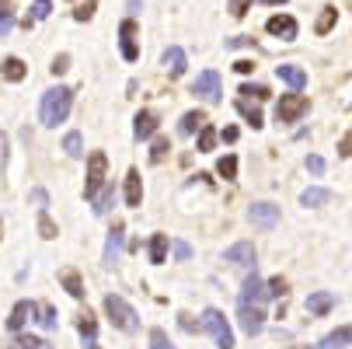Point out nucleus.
Instances as JSON below:
<instances>
[{
  "label": "nucleus",
  "instance_id": "obj_52",
  "mask_svg": "<svg viewBox=\"0 0 352 349\" xmlns=\"http://www.w3.org/2000/svg\"><path fill=\"white\" fill-rule=\"evenodd\" d=\"M289 349H307V346H289Z\"/></svg>",
  "mask_w": 352,
  "mask_h": 349
},
{
  "label": "nucleus",
  "instance_id": "obj_14",
  "mask_svg": "<svg viewBox=\"0 0 352 349\" xmlns=\"http://www.w3.org/2000/svg\"><path fill=\"white\" fill-rule=\"evenodd\" d=\"M265 32L276 35V39H283V42H293V39H296V21H293L289 14H272V18L265 21Z\"/></svg>",
  "mask_w": 352,
  "mask_h": 349
},
{
  "label": "nucleus",
  "instance_id": "obj_6",
  "mask_svg": "<svg viewBox=\"0 0 352 349\" xmlns=\"http://www.w3.org/2000/svg\"><path fill=\"white\" fill-rule=\"evenodd\" d=\"M311 102L304 94H279V105H276V119L279 123H296L300 116H307Z\"/></svg>",
  "mask_w": 352,
  "mask_h": 349
},
{
  "label": "nucleus",
  "instance_id": "obj_28",
  "mask_svg": "<svg viewBox=\"0 0 352 349\" xmlns=\"http://www.w3.org/2000/svg\"><path fill=\"white\" fill-rule=\"evenodd\" d=\"M35 315H38L35 321H38V325H42L45 332H53V328H56V321H60V318H56V308H53V304H35Z\"/></svg>",
  "mask_w": 352,
  "mask_h": 349
},
{
  "label": "nucleus",
  "instance_id": "obj_4",
  "mask_svg": "<svg viewBox=\"0 0 352 349\" xmlns=\"http://www.w3.org/2000/svg\"><path fill=\"white\" fill-rule=\"evenodd\" d=\"M203 328L213 335L217 349H234V332H230V325H227L223 311H217V308H206V311H203Z\"/></svg>",
  "mask_w": 352,
  "mask_h": 349
},
{
  "label": "nucleus",
  "instance_id": "obj_12",
  "mask_svg": "<svg viewBox=\"0 0 352 349\" xmlns=\"http://www.w3.org/2000/svg\"><path fill=\"white\" fill-rule=\"evenodd\" d=\"M248 220L258 224V227H265V231H272V227L279 224V207H272V203H251Z\"/></svg>",
  "mask_w": 352,
  "mask_h": 349
},
{
  "label": "nucleus",
  "instance_id": "obj_3",
  "mask_svg": "<svg viewBox=\"0 0 352 349\" xmlns=\"http://www.w3.org/2000/svg\"><path fill=\"white\" fill-rule=\"evenodd\" d=\"M109 182V158L102 151H94L87 158V178H84V199H91L94 203V195L102 192V185Z\"/></svg>",
  "mask_w": 352,
  "mask_h": 349
},
{
  "label": "nucleus",
  "instance_id": "obj_1",
  "mask_svg": "<svg viewBox=\"0 0 352 349\" xmlns=\"http://www.w3.org/2000/svg\"><path fill=\"white\" fill-rule=\"evenodd\" d=\"M74 109V91L70 87H49L42 94V105H38V116L45 126H60Z\"/></svg>",
  "mask_w": 352,
  "mask_h": 349
},
{
  "label": "nucleus",
  "instance_id": "obj_40",
  "mask_svg": "<svg viewBox=\"0 0 352 349\" xmlns=\"http://www.w3.org/2000/svg\"><path fill=\"white\" fill-rule=\"evenodd\" d=\"M94 8H98V0H87V4H80V8L74 11V18H77V21H91V18H94Z\"/></svg>",
  "mask_w": 352,
  "mask_h": 349
},
{
  "label": "nucleus",
  "instance_id": "obj_18",
  "mask_svg": "<svg viewBox=\"0 0 352 349\" xmlns=\"http://www.w3.org/2000/svg\"><path fill=\"white\" fill-rule=\"evenodd\" d=\"M345 346H352V325H342V328L328 332V335L318 342V349H345Z\"/></svg>",
  "mask_w": 352,
  "mask_h": 349
},
{
  "label": "nucleus",
  "instance_id": "obj_9",
  "mask_svg": "<svg viewBox=\"0 0 352 349\" xmlns=\"http://www.w3.org/2000/svg\"><path fill=\"white\" fill-rule=\"evenodd\" d=\"M269 301V286L258 279V273L251 269L244 276V286H241V304H265Z\"/></svg>",
  "mask_w": 352,
  "mask_h": 349
},
{
  "label": "nucleus",
  "instance_id": "obj_19",
  "mask_svg": "<svg viewBox=\"0 0 352 349\" xmlns=\"http://www.w3.org/2000/svg\"><path fill=\"white\" fill-rule=\"evenodd\" d=\"M32 315H35V304H32V301H18V304L11 308L8 328H11V332H21V328H25V321H28Z\"/></svg>",
  "mask_w": 352,
  "mask_h": 349
},
{
  "label": "nucleus",
  "instance_id": "obj_8",
  "mask_svg": "<svg viewBox=\"0 0 352 349\" xmlns=\"http://www.w3.org/2000/svg\"><path fill=\"white\" fill-rule=\"evenodd\" d=\"M119 49H122V60L126 63H136L140 60V42H136V21L126 18L119 25Z\"/></svg>",
  "mask_w": 352,
  "mask_h": 349
},
{
  "label": "nucleus",
  "instance_id": "obj_26",
  "mask_svg": "<svg viewBox=\"0 0 352 349\" xmlns=\"http://www.w3.org/2000/svg\"><path fill=\"white\" fill-rule=\"evenodd\" d=\"M14 28V0H0V39H8Z\"/></svg>",
  "mask_w": 352,
  "mask_h": 349
},
{
  "label": "nucleus",
  "instance_id": "obj_54",
  "mask_svg": "<svg viewBox=\"0 0 352 349\" xmlns=\"http://www.w3.org/2000/svg\"><path fill=\"white\" fill-rule=\"evenodd\" d=\"M0 231H4V224H0Z\"/></svg>",
  "mask_w": 352,
  "mask_h": 349
},
{
  "label": "nucleus",
  "instance_id": "obj_17",
  "mask_svg": "<svg viewBox=\"0 0 352 349\" xmlns=\"http://www.w3.org/2000/svg\"><path fill=\"white\" fill-rule=\"evenodd\" d=\"M276 77L279 81H286L293 91H300V87H307V74L300 70L296 63H283V67H276Z\"/></svg>",
  "mask_w": 352,
  "mask_h": 349
},
{
  "label": "nucleus",
  "instance_id": "obj_37",
  "mask_svg": "<svg viewBox=\"0 0 352 349\" xmlns=\"http://www.w3.org/2000/svg\"><path fill=\"white\" fill-rule=\"evenodd\" d=\"M150 349H175L164 328H154V332H150Z\"/></svg>",
  "mask_w": 352,
  "mask_h": 349
},
{
  "label": "nucleus",
  "instance_id": "obj_53",
  "mask_svg": "<svg viewBox=\"0 0 352 349\" xmlns=\"http://www.w3.org/2000/svg\"><path fill=\"white\" fill-rule=\"evenodd\" d=\"M87 349H98V346H94V342H91V346H87Z\"/></svg>",
  "mask_w": 352,
  "mask_h": 349
},
{
  "label": "nucleus",
  "instance_id": "obj_35",
  "mask_svg": "<svg viewBox=\"0 0 352 349\" xmlns=\"http://www.w3.org/2000/svg\"><path fill=\"white\" fill-rule=\"evenodd\" d=\"M237 94H241V98H255V102H265V98H269V87H265V84H241Z\"/></svg>",
  "mask_w": 352,
  "mask_h": 349
},
{
  "label": "nucleus",
  "instance_id": "obj_50",
  "mask_svg": "<svg viewBox=\"0 0 352 349\" xmlns=\"http://www.w3.org/2000/svg\"><path fill=\"white\" fill-rule=\"evenodd\" d=\"M223 140H227V143H234V140H237V129H234V126H227V129H223Z\"/></svg>",
  "mask_w": 352,
  "mask_h": 349
},
{
  "label": "nucleus",
  "instance_id": "obj_11",
  "mask_svg": "<svg viewBox=\"0 0 352 349\" xmlns=\"http://www.w3.org/2000/svg\"><path fill=\"white\" fill-rule=\"evenodd\" d=\"M237 321H241V328H244L248 335H258V332L265 328V311H262V304H241Z\"/></svg>",
  "mask_w": 352,
  "mask_h": 349
},
{
  "label": "nucleus",
  "instance_id": "obj_24",
  "mask_svg": "<svg viewBox=\"0 0 352 349\" xmlns=\"http://www.w3.org/2000/svg\"><path fill=\"white\" fill-rule=\"evenodd\" d=\"M0 74H4V81H11V84H18V81H25V74H28V67L18 60V56H8L4 63H0Z\"/></svg>",
  "mask_w": 352,
  "mask_h": 349
},
{
  "label": "nucleus",
  "instance_id": "obj_34",
  "mask_svg": "<svg viewBox=\"0 0 352 349\" xmlns=\"http://www.w3.org/2000/svg\"><path fill=\"white\" fill-rule=\"evenodd\" d=\"M335 21H338V11H335V8H324V11H321V18H318V25H314V32H318V35H324V32H331V28H335Z\"/></svg>",
  "mask_w": 352,
  "mask_h": 349
},
{
  "label": "nucleus",
  "instance_id": "obj_31",
  "mask_svg": "<svg viewBox=\"0 0 352 349\" xmlns=\"http://www.w3.org/2000/svg\"><path fill=\"white\" fill-rule=\"evenodd\" d=\"M328 199H331V192H328V189H304L300 203H304V207H324Z\"/></svg>",
  "mask_w": 352,
  "mask_h": 349
},
{
  "label": "nucleus",
  "instance_id": "obj_33",
  "mask_svg": "<svg viewBox=\"0 0 352 349\" xmlns=\"http://www.w3.org/2000/svg\"><path fill=\"white\" fill-rule=\"evenodd\" d=\"M168 151H171V140H168V136H157V140H154V147H150V161L161 165V161L168 158Z\"/></svg>",
  "mask_w": 352,
  "mask_h": 349
},
{
  "label": "nucleus",
  "instance_id": "obj_44",
  "mask_svg": "<svg viewBox=\"0 0 352 349\" xmlns=\"http://www.w3.org/2000/svg\"><path fill=\"white\" fill-rule=\"evenodd\" d=\"M178 325L185 332H199V328H203V321H192V315H178Z\"/></svg>",
  "mask_w": 352,
  "mask_h": 349
},
{
  "label": "nucleus",
  "instance_id": "obj_21",
  "mask_svg": "<svg viewBox=\"0 0 352 349\" xmlns=\"http://www.w3.org/2000/svg\"><path fill=\"white\" fill-rule=\"evenodd\" d=\"M143 203V182H140V171L129 168L126 175V207H140Z\"/></svg>",
  "mask_w": 352,
  "mask_h": 349
},
{
  "label": "nucleus",
  "instance_id": "obj_7",
  "mask_svg": "<svg viewBox=\"0 0 352 349\" xmlns=\"http://www.w3.org/2000/svg\"><path fill=\"white\" fill-rule=\"evenodd\" d=\"M223 262H230V266L251 273V269H255V244H251V241H237V244H230L227 252H223Z\"/></svg>",
  "mask_w": 352,
  "mask_h": 349
},
{
  "label": "nucleus",
  "instance_id": "obj_39",
  "mask_svg": "<svg viewBox=\"0 0 352 349\" xmlns=\"http://www.w3.org/2000/svg\"><path fill=\"white\" fill-rule=\"evenodd\" d=\"M38 234L42 237H56V224L49 220V213H38Z\"/></svg>",
  "mask_w": 352,
  "mask_h": 349
},
{
  "label": "nucleus",
  "instance_id": "obj_20",
  "mask_svg": "<svg viewBox=\"0 0 352 349\" xmlns=\"http://www.w3.org/2000/svg\"><path fill=\"white\" fill-rule=\"evenodd\" d=\"M331 308H335V293H328V290H318V293H311V297H307V311H311V315H318V318H321V315H328Z\"/></svg>",
  "mask_w": 352,
  "mask_h": 349
},
{
  "label": "nucleus",
  "instance_id": "obj_23",
  "mask_svg": "<svg viewBox=\"0 0 352 349\" xmlns=\"http://www.w3.org/2000/svg\"><path fill=\"white\" fill-rule=\"evenodd\" d=\"M203 123H206V112H203V109H192V112H185V116H182L178 133H182V136H192L195 129H203Z\"/></svg>",
  "mask_w": 352,
  "mask_h": 349
},
{
  "label": "nucleus",
  "instance_id": "obj_32",
  "mask_svg": "<svg viewBox=\"0 0 352 349\" xmlns=\"http://www.w3.org/2000/svg\"><path fill=\"white\" fill-rule=\"evenodd\" d=\"M63 151H67L70 158H80V154H84V140H80V133H77V129L63 136Z\"/></svg>",
  "mask_w": 352,
  "mask_h": 349
},
{
  "label": "nucleus",
  "instance_id": "obj_22",
  "mask_svg": "<svg viewBox=\"0 0 352 349\" xmlns=\"http://www.w3.org/2000/svg\"><path fill=\"white\" fill-rule=\"evenodd\" d=\"M77 332H80V339H84V346H91L94 339H98V321H94V315L84 308L80 315H77Z\"/></svg>",
  "mask_w": 352,
  "mask_h": 349
},
{
  "label": "nucleus",
  "instance_id": "obj_13",
  "mask_svg": "<svg viewBox=\"0 0 352 349\" xmlns=\"http://www.w3.org/2000/svg\"><path fill=\"white\" fill-rule=\"evenodd\" d=\"M157 126H161V116L154 112V109H143L136 119H133V136L136 140H150L157 133Z\"/></svg>",
  "mask_w": 352,
  "mask_h": 349
},
{
  "label": "nucleus",
  "instance_id": "obj_48",
  "mask_svg": "<svg viewBox=\"0 0 352 349\" xmlns=\"http://www.w3.org/2000/svg\"><path fill=\"white\" fill-rule=\"evenodd\" d=\"M234 70H237V74H251V70H255V60H237Z\"/></svg>",
  "mask_w": 352,
  "mask_h": 349
},
{
  "label": "nucleus",
  "instance_id": "obj_41",
  "mask_svg": "<svg viewBox=\"0 0 352 349\" xmlns=\"http://www.w3.org/2000/svg\"><path fill=\"white\" fill-rule=\"evenodd\" d=\"M49 11H53V4H49V0H35V4H32V18H35V21L49 18Z\"/></svg>",
  "mask_w": 352,
  "mask_h": 349
},
{
  "label": "nucleus",
  "instance_id": "obj_30",
  "mask_svg": "<svg viewBox=\"0 0 352 349\" xmlns=\"http://www.w3.org/2000/svg\"><path fill=\"white\" fill-rule=\"evenodd\" d=\"M217 126H210V123H203V129H199V151H203V154H210L213 151V147H217Z\"/></svg>",
  "mask_w": 352,
  "mask_h": 349
},
{
  "label": "nucleus",
  "instance_id": "obj_36",
  "mask_svg": "<svg viewBox=\"0 0 352 349\" xmlns=\"http://www.w3.org/2000/svg\"><path fill=\"white\" fill-rule=\"evenodd\" d=\"M217 171L227 178V182H234L237 178V158L234 154H227V158H220V165H217Z\"/></svg>",
  "mask_w": 352,
  "mask_h": 349
},
{
  "label": "nucleus",
  "instance_id": "obj_29",
  "mask_svg": "<svg viewBox=\"0 0 352 349\" xmlns=\"http://www.w3.org/2000/svg\"><path fill=\"white\" fill-rule=\"evenodd\" d=\"M164 255H168V237L164 234H154V237H150V262L161 266Z\"/></svg>",
  "mask_w": 352,
  "mask_h": 349
},
{
  "label": "nucleus",
  "instance_id": "obj_47",
  "mask_svg": "<svg viewBox=\"0 0 352 349\" xmlns=\"http://www.w3.org/2000/svg\"><path fill=\"white\" fill-rule=\"evenodd\" d=\"M338 154H342V158H352V133H349V136H342V143H338Z\"/></svg>",
  "mask_w": 352,
  "mask_h": 349
},
{
  "label": "nucleus",
  "instance_id": "obj_42",
  "mask_svg": "<svg viewBox=\"0 0 352 349\" xmlns=\"http://www.w3.org/2000/svg\"><path fill=\"white\" fill-rule=\"evenodd\" d=\"M175 255H178V262H188L192 259V244L188 241H175Z\"/></svg>",
  "mask_w": 352,
  "mask_h": 349
},
{
  "label": "nucleus",
  "instance_id": "obj_2",
  "mask_svg": "<svg viewBox=\"0 0 352 349\" xmlns=\"http://www.w3.org/2000/svg\"><path fill=\"white\" fill-rule=\"evenodd\" d=\"M105 315H109V321H112L119 332H129V335H133V332L140 328V315L122 301L119 293H109V297H105Z\"/></svg>",
  "mask_w": 352,
  "mask_h": 349
},
{
  "label": "nucleus",
  "instance_id": "obj_45",
  "mask_svg": "<svg viewBox=\"0 0 352 349\" xmlns=\"http://www.w3.org/2000/svg\"><path fill=\"white\" fill-rule=\"evenodd\" d=\"M307 168H311L314 175H324V158H318V154H311V158H307Z\"/></svg>",
  "mask_w": 352,
  "mask_h": 349
},
{
  "label": "nucleus",
  "instance_id": "obj_25",
  "mask_svg": "<svg viewBox=\"0 0 352 349\" xmlns=\"http://www.w3.org/2000/svg\"><path fill=\"white\" fill-rule=\"evenodd\" d=\"M0 349H53L45 339H35V335H14L11 342H4Z\"/></svg>",
  "mask_w": 352,
  "mask_h": 349
},
{
  "label": "nucleus",
  "instance_id": "obj_27",
  "mask_svg": "<svg viewBox=\"0 0 352 349\" xmlns=\"http://www.w3.org/2000/svg\"><path fill=\"white\" fill-rule=\"evenodd\" d=\"M237 112H241V116L251 123V129H262V126H265V123H262V112H258L255 105H251L248 98H237Z\"/></svg>",
  "mask_w": 352,
  "mask_h": 349
},
{
  "label": "nucleus",
  "instance_id": "obj_49",
  "mask_svg": "<svg viewBox=\"0 0 352 349\" xmlns=\"http://www.w3.org/2000/svg\"><path fill=\"white\" fill-rule=\"evenodd\" d=\"M32 203H38V207H45V203H49V195H45L42 189H32Z\"/></svg>",
  "mask_w": 352,
  "mask_h": 349
},
{
  "label": "nucleus",
  "instance_id": "obj_51",
  "mask_svg": "<svg viewBox=\"0 0 352 349\" xmlns=\"http://www.w3.org/2000/svg\"><path fill=\"white\" fill-rule=\"evenodd\" d=\"M258 4H286V0H258Z\"/></svg>",
  "mask_w": 352,
  "mask_h": 349
},
{
  "label": "nucleus",
  "instance_id": "obj_10",
  "mask_svg": "<svg viewBox=\"0 0 352 349\" xmlns=\"http://www.w3.org/2000/svg\"><path fill=\"white\" fill-rule=\"evenodd\" d=\"M122 244H126V224H122V220H116V224H112V231H109V237H105V255H102V262H105V266H116V262H119Z\"/></svg>",
  "mask_w": 352,
  "mask_h": 349
},
{
  "label": "nucleus",
  "instance_id": "obj_46",
  "mask_svg": "<svg viewBox=\"0 0 352 349\" xmlns=\"http://www.w3.org/2000/svg\"><path fill=\"white\" fill-rule=\"evenodd\" d=\"M230 14L234 18H244L248 14V0H230Z\"/></svg>",
  "mask_w": 352,
  "mask_h": 349
},
{
  "label": "nucleus",
  "instance_id": "obj_5",
  "mask_svg": "<svg viewBox=\"0 0 352 349\" xmlns=\"http://www.w3.org/2000/svg\"><path fill=\"white\" fill-rule=\"evenodd\" d=\"M192 94H199L203 102H210V105H217V102H223V84H220V74L217 70H203L195 77V84H192Z\"/></svg>",
  "mask_w": 352,
  "mask_h": 349
},
{
  "label": "nucleus",
  "instance_id": "obj_38",
  "mask_svg": "<svg viewBox=\"0 0 352 349\" xmlns=\"http://www.w3.org/2000/svg\"><path fill=\"white\" fill-rule=\"evenodd\" d=\"M265 286H269V297H276V301H279V297H286V293H289V286H286V279H283V276H272V279H269Z\"/></svg>",
  "mask_w": 352,
  "mask_h": 349
},
{
  "label": "nucleus",
  "instance_id": "obj_43",
  "mask_svg": "<svg viewBox=\"0 0 352 349\" xmlns=\"http://www.w3.org/2000/svg\"><path fill=\"white\" fill-rule=\"evenodd\" d=\"M49 70H53V74H67V70H70V56H67V53H60V56L53 60V67H49Z\"/></svg>",
  "mask_w": 352,
  "mask_h": 349
},
{
  "label": "nucleus",
  "instance_id": "obj_15",
  "mask_svg": "<svg viewBox=\"0 0 352 349\" xmlns=\"http://www.w3.org/2000/svg\"><path fill=\"white\" fill-rule=\"evenodd\" d=\"M56 279H60V286H63V290H67V293L74 297V301H80V297L87 293V290H84V279H80V273H77L74 266L60 269V276H56Z\"/></svg>",
  "mask_w": 352,
  "mask_h": 349
},
{
  "label": "nucleus",
  "instance_id": "obj_16",
  "mask_svg": "<svg viewBox=\"0 0 352 349\" xmlns=\"http://www.w3.org/2000/svg\"><path fill=\"white\" fill-rule=\"evenodd\" d=\"M185 67H188L185 49H182V45H168V49H164V70H168L171 77H182Z\"/></svg>",
  "mask_w": 352,
  "mask_h": 349
}]
</instances>
